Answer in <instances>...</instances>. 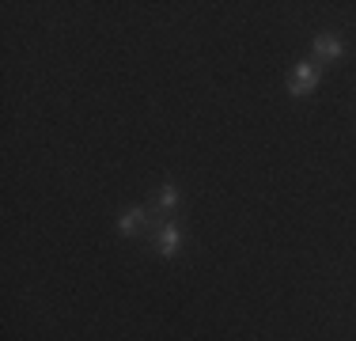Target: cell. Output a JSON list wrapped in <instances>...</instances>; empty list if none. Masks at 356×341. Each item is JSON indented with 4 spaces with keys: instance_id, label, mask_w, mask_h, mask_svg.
I'll list each match as a JSON object with an SVG mask.
<instances>
[{
    "instance_id": "6da1fadb",
    "label": "cell",
    "mask_w": 356,
    "mask_h": 341,
    "mask_svg": "<svg viewBox=\"0 0 356 341\" xmlns=\"http://www.w3.org/2000/svg\"><path fill=\"white\" fill-rule=\"evenodd\" d=\"M318 80H322V68L315 61H303V65L292 68V76H288V91H292L296 99H303L318 88Z\"/></svg>"
},
{
    "instance_id": "7a4b0ae2",
    "label": "cell",
    "mask_w": 356,
    "mask_h": 341,
    "mask_svg": "<svg viewBox=\"0 0 356 341\" xmlns=\"http://www.w3.org/2000/svg\"><path fill=\"white\" fill-rule=\"evenodd\" d=\"M152 220H156V212H152V205H137V209H129L122 220H118V232L122 235H140L152 228Z\"/></svg>"
},
{
    "instance_id": "3957f363",
    "label": "cell",
    "mask_w": 356,
    "mask_h": 341,
    "mask_svg": "<svg viewBox=\"0 0 356 341\" xmlns=\"http://www.w3.org/2000/svg\"><path fill=\"white\" fill-rule=\"evenodd\" d=\"M337 57H341V38H337V34H318L315 38V65L318 61H337Z\"/></svg>"
},
{
    "instance_id": "277c9868",
    "label": "cell",
    "mask_w": 356,
    "mask_h": 341,
    "mask_svg": "<svg viewBox=\"0 0 356 341\" xmlns=\"http://www.w3.org/2000/svg\"><path fill=\"white\" fill-rule=\"evenodd\" d=\"M175 209H178V186H163L159 198L152 201V212H156V220H167Z\"/></svg>"
},
{
    "instance_id": "5b68a950",
    "label": "cell",
    "mask_w": 356,
    "mask_h": 341,
    "mask_svg": "<svg viewBox=\"0 0 356 341\" xmlns=\"http://www.w3.org/2000/svg\"><path fill=\"white\" fill-rule=\"evenodd\" d=\"M178 246H182V232H178L175 224H163L159 228V254H163V258H175Z\"/></svg>"
}]
</instances>
